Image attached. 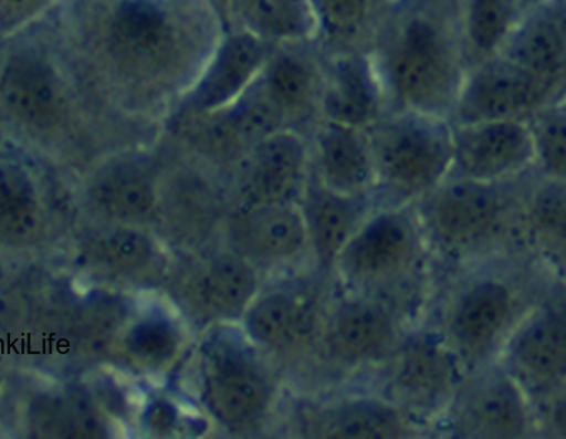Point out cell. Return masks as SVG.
<instances>
[{
    "mask_svg": "<svg viewBox=\"0 0 566 439\" xmlns=\"http://www.w3.org/2000/svg\"><path fill=\"white\" fill-rule=\"evenodd\" d=\"M391 111L367 50L326 53L318 121L368 130Z\"/></svg>",
    "mask_w": 566,
    "mask_h": 439,
    "instance_id": "ffe728a7",
    "label": "cell"
},
{
    "mask_svg": "<svg viewBox=\"0 0 566 439\" xmlns=\"http://www.w3.org/2000/svg\"><path fill=\"white\" fill-rule=\"evenodd\" d=\"M326 53L313 39L275 44L251 84L283 128L311 133L318 123Z\"/></svg>",
    "mask_w": 566,
    "mask_h": 439,
    "instance_id": "9a60e30c",
    "label": "cell"
},
{
    "mask_svg": "<svg viewBox=\"0 0 566 439\" xmlns=\"http://www.w3.org/2000/svg\"><path fill=\"white\" fill-rule=\"evenodd\" d=\"M176 420V411L168 403H156L149 408L148 422L154 430H169Z\"/></svg>",
    "mask_w": 566,
    "mask_h": 439,
    "instance_id": "8d00e7d4",
    "label": "cell"
},
{
    "mask_svg": "<svg viewBox=\"0 0 566 439\" xmlns=\"http://www.w3.org/2000/svg\"><path fill=\"white\" fill-rule=\"evenodd\" d=\"M307 140L318 184L337 194L373 195L376 175L367 130L318 121Z\"/></svg>",
    "mask_w": 566,
    "mask_h": 439,
    "instance_id": "603a6c76",
    "label": "cell"
},
{
    "mask_svg": "<svg viewBox=\"0 0 566 439\" xmlns=\"http://www.w3.org/2000/svg\"><path fill=\"white\" fill-rule=\"evenodd\" d=\"M240 161V211L297 205L311 176L310 140L297 130H276L252 146Z\"/></svg>",
    "mask_w": 566,
    "mask_h": 439,
    "instance_id": "e0dca14e",
    "label": "cell"
},
{
    "mask_svg": "<svg viewBox=\"0 0 566 439\" xmlns=\"http://www.w3.org/2000/svg\"><path fill=\"white\" fill-rule=\"evenodd\" d=\"M97 107L45 17L0 39V119L34 135L64 128Z\"/></svg>",
    "mask_w": 566,
    "mask_h": 439,
    "instance_id": "5b68a950",
    "label": "cell"
},
{
    "mask_svg": "<svg viewBox=\"0 0 566 439\" xmlns=\"http://www.w3.org/2000/svg\"><path fill=\"white\" fill-rule=\"evenodd\" d=\"M367 52L389 108L449 119L469 70L462 0H391Z\"/></svg>",
    "mask_w": 566,
    "mask_h": 439,
    "instance_id": "7a4b0ae2",
    "label": "cell"
},
{
    "mask_svg": "<svg viewBox=\"0 0 566 439\" xmlns=\"http://www.w3.org/2000/svg\"><path fill=\"white\" fill-rule=\"evenodd\" d=\"M260 294V275L245 255L224 254L207 265L197 281L196 295L210 314L237 320Z\"/></svg>",
    "mask_w": 566,
    "mask_h": 439,
    "instance_id": "4316f807",
    "label": "cell"
},
{
    "mask_svg": "<svg viewBox=\"0 0 566 439\" xmlns=\"http://www.w3.org/2000/svg\"><path fill=\"white\" fill-rule=\"evenodd\" d=\"M367 135L377 206L416 205L451 175L453 126L448 118L391 109Z\"/></svg>",
    "mask_w": 566,
    "mask_h": 439,
    "instance_id": "52a82bcc",
    "label": "cell"
},
{
    "mask_svg": "<svg viewBox=\"0 0 566 439\" xmlns=\"http://www.w3.org/2000/svg\"><path fill=\"white\" fill-rule=\"evenodd\" d=\"M275 393L271 372L241 339L222 341L206 362V408L231 431L260 430L274 407Z\"/></svg>",
    "mask_w": 566,
    "mask_h": 439,
    "instance_id": "7c38bea8",
    "label": "cell"
},
{
    "mask_svg": "<svg viewBox=\"0 0 566 439\" xmlns=\"http://www.w3.org/2000/svg\"><path fill=\"white\" fill-rule=\"evenodd\" d=\"M49 18L97 107L146 118L175 114L227 30L210 0H62Z\"/></svg>",
    "mask_w": 566,
    "mask_h": 439,
    "instance_id": "6da1fadb",
    "label": "cell"
},
{
    "mask_svg": "<svg viewBox=\"0 0 566 439\" xmlns=\"http://www.w3.org/2000/svg\"><path fill=\"white\" fill-rule=\"evenodd\" d=\"M91 255L103 269L128 275L145 270L155 259V249L139 231L120 229L99 237L91 247Z\"/></svg>",
    "mask_w": 566,
    "mask_h": 439,
    "instance_id": "1f68e13d",
    "label": "cell"
},
{
    "mask_svg": "<svg viewBox=\"0 0 566 439\" xmlns=\"http://www.w3.org/2000/svg\"><path fill=\"white\" fill-rule=\"evenodd\" d=\"M454 178L513 180L534 168L533 143L524 121H484L452 125Z\"/></svg>",
    "mask_w": 566,
    "mask_h": 439,
    "instance_id": "ac0fdd59",
    "label": "cell"
},
{
    "mask_svg": "<svg viewBox=\"0 0 566 439\" xmlns=\"http://www.w3.org/2000/svg\"><path fill=\"white\" fill-rule=\"evenodd\" d=\"M548 2V0H518L520 7H522L523 12H527V10L538 7V4H543Z\"/></svg>",
    "mask_w": 566,
    "mask_h": 439,
    "instance_id": "f35d334b",
    "label": "cell"
},
{
    "mask_svg": "<svg viewBox=\"0 0 566 439\" xmlns=\"http://www.w3.org/2000/svg\"><path fill=\"white\" fill-rule=\"evenodd\" d=\"M42 420L45 431L53 437L101 438L105 432L95 408L74 396L50 401Z\"/></svg>",
    "mask_w": 566,
    "mask_h": 439,
    "instance_id": "e575fe53",
    "label": "cell"
},
{
    "mask_svg": "<svg viewBox=\"0 0 566 439\" xmlns=\"http://www.w3.org/2000/svg\"><path fill=\"white\" fill-rule=\"evenodd\" d=\"M93 196L101 210L124 220L149 215L156 200L150 180L129 166H119L101 176L95 181Z\"/></svg>",
    "mask_w": 566,
    "mask_h": 439,
    "instance_id": "f546056e",
    "label": "cell"
},
{
    "mask_svg": "<svg viewBox=\"0 0 566 439\" xmlns=\"http://www.w3.org/2000/svg\"><path fill=\"white\" fill-rule=\"evenodd\" d=\"M391 0H310L313 40L327 54L368 50Z\"/></svg>",
    "mask_w": 566,
    "mask_h": 439,
    "instance_id": "484cf974",
    "label": "cell"
},
{
    "mask_svg": "<svg viewBox=\"0 0 566 439\" xmlns=\"http://www.w3.org/2000/svg\"><path fill=\"white\" fill-rule=\"evenodd\" d=\"M235 236L245 254L256 261L272 265L311 262L306 227L297 205L241 210L237 215Z\"/></svg>",
    "mask_w": 566,
    "mask_h": 439,
    "instance_id": "cb8c5ba5",
    "label": "cell"
},
{
    "mask_svg": "<svg viewBox=\"0 0 566 439\" xmlns=\"http://www.w3.org/2000/svg\"><path fill=\"white\" fill-rule=\"evenodd\" d=\"M62 0H0V39L49 17Z\"/></svg>",
    "mask_w": 566,
    "mask_h": 439,
    "instance_id": "d590c367",
    "label": "cell"
},
{
    "mask_svg": "<svg viewBox=\"0 0 566 439\" xmlns=\"http://www.w3.org/2000/svg\"><path fill=\"white\" fill-rule=\"evenodd\" d=\"M458 270L439 301L437 320L429 323L469 375L494 365L523 317L564 286L553 272L539 274L548 270L525 255L495 257Z\"/></svg>",
    "mask_w": 566,
    "mask_h": 439,
    "instance_id": "3957f363",
    "label": "cell"
},
{
    "mask_svg": "<svg viewBox=\"0 0 566 439\" xmlns=\"http://www.w3.org/2000/svg\"><path fill=\"white\" fill-rule=\"evenodd\" d=\"M274 45L244 28L227 29L205 73L175 111V117L189 121L229 107L254 83Z\"/></svg>",
    "mask_w": 566,
    "mask_h": 439,
    "instance_id": "d6986e66",
    "label": "cell"
},
{
    "mask_svg": "<svg viewBox=\"0 0 566 439\" xmlns=\"http://www.w3.org/2000/svg\"><path fill=\"white\" fill-rule=\"evenodd\" d=\"M412 325L382 297L335 284L323 317L313 377L328 383L371 375Z\"/></svg>",
    "mask_w": 566,
    "mask_h": 439,
    "instance_id": "ba28073f",
    "label": "cell"
},
{
    "mask_svg": "<svg viewBox=\"0 0 566 439\" xmlns=\"http://www.w3.org/2000/svg\"><path fill=\"white\" fill-rule=\"evenodd\" d=\"M333 290L335 281L311 270L260 292L244 315L248 339L292 365L313 370Z\"/></svg>",
    "mask_w": 566,
    "mask_h": 439,
    "instance_id": "30bf717a",
    "label": "cell"
},
{
    "mask_svg": "<svg viewBox=\"0 0 566 439\" xmlns=\"http://www.w3.org/2000/svg\"><path fill=\"white\" fill-rule=\"evenodd\" d=\"M368 376V388L431 428L447 412L469 373L437 327L416 323Z\"/></svg>",
    "mask_w": 566,
    "mask_h": 439,
    "instance_id": "9c48e42d",
    "label": "cell"
},
{
    "mask_svg": "<svg viewBox=\"0 0 566 439\" xmlns=\"http://www.w3.org/2000/svg\"><path fill=\"white\" fill-rule=\"evenodd\" d=\"M232 27L250 30L272 44L313 39L310 0H232Z\"/></svg>",
    "mask_w": 566,
    "mask_h": 439,
    "instance_id": "83f0119b",
    "label": "cell"
},
{
    "mask_svg": "<svg viewBox=\"0 0 566 439\" xmlns=\"http://www.w3.org/2000/svg\"><path fill=\"white\" fill-rule=\"evenodd\" d=\"M566 100L549 105L528 121L534 169L545 179H566Z\"/></svg>",
    "mask_w": 566,
    "mask_h": 439,
    "instance_id": "4dcf8cb0",
    "label": "cell"
},
{
    "mask_svg": "<svg viewBox=\"0 0 566 439\" xmlns=\"http://www.w3.org/2000/svg\"><path fill=\"white\" fill-rule=\"evenodd\" d=\"M499 54L566 95L565 0H548L524 12Z\"/></svg>",
    "mask_w": 566,
    "mask_h": 439,
    "instance_id": "7402d4cb",
    "label": "cell"
},
{
    "mask_svg": "<svg viewBox=\"0 0 566 439\" xmlns=\"http://www.w3.org/2000/svg\"><path fill=\"white\" fill-rule=\"evenodd\" d=\"M297 426L302 437L323 439H401L424 431L371 388L313 400L303 407Z\"/></svg>",
    "mask_w": 566,
    "mask_h": 439,
    "instance_id": "2e32d148",
    "label": "cell"
},
{
    "mask_svg": "<svg viewBox=\"0 0 566 439\" xmlns=\"http://www.w3.org/2000/svg\"><path fill=\"white\" fill-rule=\"evenodd\" d=\"M560 100H566V95L554 93L518 65L497 54L469 69L449 121L452 125L484 121L528 123Z\"/></svg>",
    "mask_w": 566,
    "mask_h": 439,
    "instance_id": "5bb4252c",
    "label": "cell"
},
{
    "mask_svg": "<svg viewBox=\"0 0 566 439\" xmlns=\"http://www.w3.org/2000/svg\"><path fill=\"white\" fill-rule=\"evenodd\" d=\"M431 260L413 205L377 206L338 255L332 279L343 290L382 297L413 323L409 305Z\"/></svg>",
    "mask_w": 566,
    "mask_h": 439,
    "instance_id": "8992f818",
    "label": "cell"
},
{
    "mask_svg": "<svg viewBox=\"0 0 566 439\" xmlns=\"http://www.w3.org/2000/svg\"><path fill=\"white\" fill-rule=\"evenodd\" d=\"M297 206L306 227L312 270L333 280L338 255L358 226L377 207L376 200L373 195L337 194L318 184L311 171Z\"/></svg>",
    "mask_w": 566,
    "mask_h": 439,
    "instance_id": "44dd1931",
    "label": "cell"
},
{
    "mask_svg": "<svg viewBox=\"0 0 566 439\" xmlns=\"http://www.w3.org/2000/svg\"><path fill=\"white\" fill-rule=\"evenodd\" d=\"M124 345L133 362L144 367H159L175 356L179 333L165 317H144L126 333Z\"/></svg>",
    "mask_w": 566,
    "mask_h": 439,
    "instance_id": "d6a6232c",
    "label": "cell"
},
{
    "mask_svg": "<svg viewBox=\"0 0 566 439\" xmlns=\"http://www.w3.org/2000/svg\"><path fill=\"white\" fill-rule=\"evenodd\" d=\"M565 205V181L545 179L535 174L525 191L522 206V237L525 252L563 281Z\"/></svg>",
    "mask_w": 566,
    "mask_h": 439,
    "instance_id": "d4e9b609",
    "label": "cell"
},
{
    "mask_svg": "<svg viewBox=\"0 0 566 439\" xmlns=\"http://www.w3.org/2000/svg\"><path fill=\"white\" fill-rule=\"evenodd\" d=\"M438 426L458 438L520 439L539 432L527 393L495 363L470 373Z\"/></svg>",
    "mask_w": 566,
    "mask_h": 439,
    "instance_id": "8fae6325",
    "label": "cell"
},
{
    "mask_svg": "<svg viewBox=\"0 0 566 439\" xmlns=\"http://www.w3.org/2000/svg\"><path fill=\"white\" fill-rule=\"evenodd\" d=\"M564 286L535 305L515 326L495 365L527 393L533 404L565 390Z\"/></svg>",
    "mask_w": 566,
    "mask_h": 439,
    "instance_id": "4fadbf2b",
    "label": "cell"
},
{
    "mask_svg": "<svg viewBox=\"0 0 566 439\" xmlns=\"http://www.w3.org/2000/svg\"><path fill=\"white\" fill-rule=\"evenodd\" d=\"M210 2L212 3V7L216 8L217 12H219L226 28L229 29L232 0H210Z\"/></svg>",
    "mask_w": 566,
    "mask_h": 439,
    "instance_id": "74e56055",
    "label": "cell"
},
{
    "mask_svg": "<svg viewBox=\"0 0 566 439\" xmlns=\"http://www.w3.org/2000/svg\"><path fill=\"white\" fill-rule=\"evenodd\" d=\"M535 169L513 180L448 176L413 205L432 260L452 270L502 255H525L522 206ZM531 259V257H530Z\"/></svg>",
    "mask_w": 566,
    "mask_h": 439,
    "instance_id": "277c9868",
    "label": "cell"
},
{
    "mask_svg": "<svg viewBox=\"0 0 566 439\" xmlns=\"http://www.w3.org/2000/svg\"><path fill=\"white\" fill-rule=\"evenodd\" d=\"M0 181V229L12 237L32 233L35 200L28 176L18 169H3Z\"/></svg>",
    "mask_w": 566,
    "mask_h": 439,
    "instance_id": "836d02e7",
    "label": "cell"
},
{
    "mask_svg": "<svg viewBox=\"0 0 566 439\" xmlns=\"http://www.w3.org/2000/svg\"><path fill=\"white\" fill-rule=\"evenodd\" d=\"M523 13L518 0H462L469 69L500 53Z\"/></svg>",
    "mask_w": 566,
    "mask_h": 439,
    "instance_id": "f1b7e54d",
    "label": "cell"
}]
</instances>
